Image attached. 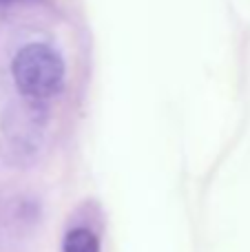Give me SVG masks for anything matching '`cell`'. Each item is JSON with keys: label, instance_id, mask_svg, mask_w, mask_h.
<instances>
[{"label": "cell", "instance_id": "6da1fadb", "mask_svg": "<svg viewBox=\"0 0 250 252\" xmlns=\"http://www.w3.org/2000/svg\"><path fill=\"white\" fill-rule=\"evenodd\" d=\"M13 80L29 97H49L64 82V60L60 51L47 42H29L13 58Z\"/></svg>", "mask_w": 250, "mask_h": 252}, {"label": "cell", "instance_id": "7a4b0ae2", "mask_svg": "<svg viewBox=\"0 0 250 252\" xmlns=\"http://www.w3.org/2000/svg\"><path fill=\"white\" fill-rule=\"evenodd\" d=\"M64 252H100V239L89 228H73L64 237Z\"/></svg>", "mask_w": 250, "mask_h": 252}]
</instances>
